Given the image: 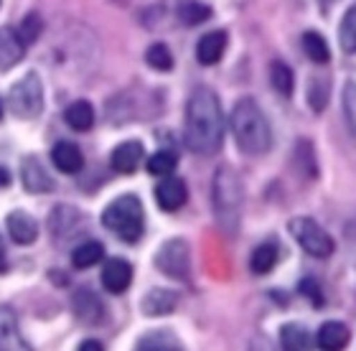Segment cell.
<instances>
[{
	"instance_id": "obj_1",
	"label": "cell",
	"mask_w": 356,
	"mask_h": 351,
	"mask_svg": "<svg viewBox=\"0 0 356 351\" xmlns=\"http://www.w3.org/2000/svg\"><path fill=\"white\" fill-rule=\"evenodd\" d=\"M186 145L196 156H214L224 140V117L219 97L209 87L191 92L186 105Z\"/></svg>"
},
{
	"instance_id": "obj_2",
	"label": "cell",
	"mask_w": 356,
	"mask_h": 351,
	"mask_svg": "<svg viewBox=\"0 0 356 351\" xmlns=\"http://www.w3.org/2000/svg\"><path fill=\"white\" fill-rule=\"evenodd\" d=\"M229 125L232 133H234V140H237L239 150L245 156H265L270 145H273L270 122H267L265 113L252 97L237 99V105L232 110Z\"/></svg>"
},
{
	"instance_id": "obj_3",
	"label": "cell",
	"mask_w": 356,
	"mask_h": 351,
	"mask_svg": "<svg viewBox=\"0 0 356 351\" xmlns=\"http://www.w3.org/2000/svg\"><path fill=\"white\" fill-rule=\"evenodd\" d=\"M211 199H214V214L219 227L227 234H234L239 225V211H242V181L229 165L214 173Z\"/></svg>"
},
{
	"instance_id": "obj_4",
	"label": "cell",
	"mask_w": 356,
	"mask_h": 351,
	"mask_svg": "<svg viewBox=\"0 0 356 351\" xmlns=\"http://www.w3.org/2000/svg\"><path fill=\"white\" fill-rule=\"evenodd\" d=\"M102 225L112 234H118L122 242H138L143 237V229H145V211H143L140 199L133 194L118 196L104 209Z\"/></svg>"
},
{
	"instance_id": "obj_5",
	"label": "cell",
	"mask_w": 356,
	"mask_h": 351,
	"mask_svg": "<svg viewBox=\"0 0 356 351\" xmlns=\"http://www.w3.org/2000/svg\"><path fill=\"white\" fill-rule=\"evenodd\" d=\"M288 229H290V234H293V239H296L298 245L303 247L311 257L323 260V257H331V254H334L336 245H334V239H331V234H328L318 222H313L311 217L290 219Z\"/></svg>"
},
{
	"instance_id": "obj_6",
	"label": "cell",
	"mask_w": 356,
	"mask_h": 351,
	"mask_svg": "<svg viewBox=\"0 0 356 351\" xmlns=\"http://www.w3.org/2000/svg\"><path fill=\"white\" fill-rule=\"evenodd\" d=\"M8 102H10V110H13L15 117L21 120L38 117L41 110H44V87H41L38 74L31 72V74L21 76L13 84L10 95H8Z\"/></svg>"
},
{
	"instance_id": "obj_7",
	"label": "cell",
	"mask_w": 356,
	"mask_h": 351,
	"mask_svg": "<svg viewBox=\"0 0 356 351\" xmlns=\"http://www.w3.org/2000/svg\"><path fill=\"white\" fill-rule=\"evenodd\" d=\"M156 265L165 277L188 280L191 275V250L186 239H168L161 252L156 254Z\"/></svg>"
},
{
	"instance_id": "obj_8",
	"label": "cell",
	"mask_w": 356,
	"mask_h": 351,
	"mask_svg": "<svg viewBox=\"0 0 356 351\" xmlns=\"http://www.w3.org/2000/svg\"><path fill=\"white\" fill-rule=\"evenodd\" d=\"M72 308H74L76 321H82L84 326H97L104 321V303L89 288H79L72 295Z\"/></svg>"
},
{
	"instance_id": "obj_9",
	"label": "cell",
	"mask_w": 356,
	"mask_h": 351,
	"mask_svg": "<svg viewBox=\"0 0 356 351\" xmlns=\"http://www.w3.org/2000/svg\"><path fill=\"white\" fill-rule=\"evenodd\" d=\"M21 181H23V188L29 191V194H49L54 188V179L49 176L41 161L33 156L23 158L21 163Z\"/></svg>"
},
{
	"instance_id": "obj_10",
	"label": "cell",
	"mask_w": 356,
	"mask_h": 351,
	"mask_svg": "<svg viewBox=\"0 0 356 351\" xmlns=\"http://www.w3.org/2000/svg\"><path fill=\"white\" fill-rule=\"evenodd\" d=\"M188 199V188L184 179L176 176H163V181L156 188V202L163 211H178Z\"/></svg>"
},
{
	"instance_id": "obj_11",
	"label": "cell",
	"mask_w": 356,
	"mask_h": 351,
	"mask_svg": "<svg viewBox=\"0 0 356 351\" xmlns=\"http://www.w3.org/2000/svg\"><path fill=\"white\" fill-rule=\"evenodd\" d=\"M133 283V265L122 257H112L102 268V285L110 293H125Z\"/></svg>"
},
{
	"instance_id": "obj_12",
	"label": "cell",
	"mask_w": 356,
	"mask_h": 351,
	"mask_svg": "<svg viewBox=\"0 0 356 351\" xmlns=\"http://www.w3.org/2000/svg\"><path fill=\"white\" fill-rule=\"evenodd\" d=\"M143 156H145V150H143V142L125 140V142H120L118 148L112 150L110 163H112V168H115L118 173H122V176H130V173L138 171V165H140Z\"/></svg>"
},
{
	"instance_id": "obj_13",
	"label": "cell",
	"mask_w": 356,
	"mask_h": 351,
	"mask_svg": "<svg viewBox=\"0 0 356 351\" xmlns=\"http://www.w3.org/2000/svg\"><path fill=\"white\" fill-rule=\"evenodd\" d=\"M0 349L3 351H26L29 344L23 341L18 318L8 306H0Z\"/></svg>"
},
{
	"instance_id": "obj_14",
	"label": "cell",
	"mask_w": 356,
	"mask_h": 351,
	"mask_svg": "<svg viewBox=\"0 0 356 351\" xmlns=\"http://www.w3.org/2000/svg\"><path fill=\"white\" fill-rule=\"evenodd\" d=\"M6 222H8V234H10V239H13L15 245H31V242H36L38 225L31 214L15 209L8 214Z\"/></svg>"
},
{
	"instance_id": "obj_15",
	"label": "cell",
	"mask_w": 356,
	"mask_h": 351,
	"mask_svg": "<svg viewBox=\"0 0 356 351\" xmlns=\"http://www.w3.org/2000/svg\"><path fill=\"white\" fill-rule=\"evenodd\" d=\"M51 161L61 173H69V176H72V173H79V171H82V165H84L82 150L76 148L74 142H69V140H61V142H56V145H54Z\"/></svg>"
},
{
	"instance_id": "obj_16",
	"label": "cell",
	"mask_w": 356,
	"mask_h": 351,
	"mask_svg": "<svg viewBox=\"0 0 356 351\" xmlns=\"http://www.w3.org/2000/svg\"><path fill=\"white\" fill-rule=\"evenodd\" d=\"M227 51V33L224 31H209L207 36H201L199 46H196V59L204 67H211L222 59Z\"/></svg>"
},
{
	"instance_id": "obj_17",
	"label": "cell",
	"mask_w": 356,
	"mask_h": 351,
	"mask_svg": "<svg viewBox=\"0 0 356 351\" xmlns=\"http://www.w3.org/2000/svg\"><path fill=\"white\" fill-rule=\"evenodd\" d=\"M26 54V44L21 41V36L10 28H0V72H8L10 67H15Z\"/></svg>"
},
{
	"instance_id": "obj_18",
	"label": "cell",
	"mask_w": 356,
	"mask_h": 351,
	"mask_svg": "<svg viewBox=\"0 0 356 351\" xmlns=\"http://www.w3.org/2000/svg\"><path fill=\"white\" fill-rule=\"evenodd\" d=\"M178 306V293L168 288H156L143 298V311L145 316H168Z\"/></svg>"
},
{
	"instance_id": "obj_19",
	"label": "cell",
	"mask_w": 356,
	"mask_h": 351,
	"mask_svg": "<svg viewBox=\"0 0 356 351\" xmlns=\"http://www.w3.org/2000/svg\"><path fill=\"white\" fill-rule=\"evenodd\" d=\"M79 225H84V217L76 209H72V206H56V209H54V214H51L54 237L64 239V237H69V234L82 232Z\"/></svg>"
},
{
	"instance_id": "obj_20",
	"label": "cell",
	"mask_w": 356,
	"mask_h": 351,
	"mask_svg": "<svg viewBox=\"0 0 356 351\" xmlns=\"http://www.w3.org/2000/svg\"><path fill=\"white\" fill-rule=\"evenodd\" d=\"M349 344V329L341 321H326L318 329V346L326 351L343 349Z\"/></svg>"
},
{
	"instance_id": "obj_21",
	"label": "cell",
	"mask_w": 356,
	"mask_h": 351,
	"mask_svg": "<svg viewBox=\"0 0 356 351\" xmlns=\"http://www.w3.org/2000/svg\"><path fill=\"white\" fill-rule=\"evenodd\" d=\"M64 120L72 130H79V133H87L89 127L95 125V107L89 105L87 99H79V102H72L64 113Z\"/></svg>"
},
{
	"instance_id": "obj_22",
	"label": "cell",
	"mask_w": 356,
	"mask_h": 351,
	"mask_svg": "<svg viewBox=\"0 0 356 351\" xmlns=\"http://www.w3.org/2000/svg\"><path fill=\"white\" fill-rule=\"evenodd\" d=\"M102 257H104L102 242H82V245L72 252V265H74L76 270H84V268H92V265H97Z\"/></svg>"
},
{
	"instance_id": "obj_23",
	"label": "cell",
	"mask_w": 356,
	"mask_h": 351,
	"mask_svg": "<svg viewBox=\"0 0 356 351\" xmlns=\"http://www.w3.org/2000/svg\"><path fill=\"white\" fill-rule=\"evenodd\" d=\"M303 51H305V56L311 61H316V64H326V61L331 59L326 38L321 36V33H316V31H305L303 33Z\"/></svg>"
},
{
	"instance_id": "obj_24",
	"label": "cell",
	"mask_w": 356,
	"mask_h": 351,
	"mask_svg": "<svg viewBox=\"0 0 356 351\" xmlns=\"http://www.w3.org/2000/svg\"><path fill=\"white\" fill-rule=\"evenodd\" d=\"M280 344H282V349H288V351H303L311 344V336H308V331H305L303 326L288 323V326H282V331H280Z\"/></svg>"
},
{
	"instance_id": "obj_25",
	"label": "cell",
	"mask_w": 356,
	"mask_h": 351,
	"mask_svg": "<svg viewBox=\"0 0 356 351\" xmlns=\"http://www.w3.org/2000/svg\"><path fill=\"white\" fill-rule=\"evenodd\" d=\"M270 82H273L275 92L282 95V97H290V95H293V87H296L293 72H290V67L285 61H275L273 67H270Z\"/></svg>"
},
{
	"instance_id": "obj_26",
	"label": "cell",
	"mask_w": 356,
	"mask_h": 351,
	"mask_svg": "<svg viewBox=\"0 0 356 351\" xmlns=\"http://www.w3.org/2000/svg\"><path fill=\"white\" fill-rule=\"evenodd\" d=\"M275 262H277V247L260 245V247H254L252 257H250V268H252V272H257V275H267V272L275 268Z\"/></svg>"
},
{
	"instance_id": "obj_27",
	"label": "cell",
	"mask_w": 356,
	"mask_h": 351,
	"mask_svg": "<svg viewBox=\"0 0 356 351\" xmlns=\"http://www.w3.org/2000/svg\"><path fill=\"white\" fill-rule=\"evenodd\" d=\"M339 44L346 54H356V6H351L346 10L339 28Z\"/></svg>"
},
{
	"instance_id": "obj_28",
	"label": "cell",
	"mask_w": 356,
	"mask_h": 351,
	"mask_svg": "<svg viewBox=\"0 0 356 351\" xmlns=\"http://www.w3.org/2000/svg\"><path fill=\"white\" fill-rule=\"evenodd\" d=\"M178 18L186 26H199V23L211 18V8L204 6V3H196V0H188V3H184V6L178 8Z\"/></svg>"
},
{
	"instance_id": "obj_29",
	"label": "cell",
	"mask_w": 356,
	"mask_h": 351,
	"mask_svg": "<svg viewBox=\"0 0 356 351\" xmlns=\"http://www.w3.org/2000/svg\"><path fill=\"white\" fill-rule=\"evenodd\" d=\"M145 61H148L153 69H158V72H171L173 69V54L165 44L150 46L148 51H145Z\"/></svg>"
},
{
	"instance_id": "obj_30",
	"label": "cell",
	"mask_w": 356,
	"mask_h": 351,
	"mask_svg": "<svg viewBox=\"0 0 356 351\" xmlns=\"http://www.w3.org/2000/svg\"><path fill=\"white\" fill-rule=\"evenodd\" d=\"M176 168V156L171 150H158L156 156L148 158V173L153 176H171Z\"/></svg>"
},
{
	"instance_id": "obj_31",
	"label": "cell",
	"mask_w": 356,
	"mask_h": 351,
	"mask_svg": "<svg viewBox=\"0 0 356 351\" xmlns=\"http://www.w3.org/2000/svg\"><path fill=\"white\" fill-rule=\"evenodd\" d=\"M178 346H181V341L171 336L168 331H153L138 341V349H178Z\"/></svg>"
},
{
	"instance_id": "obj_32",
	"label": "cell",
	"mask_w": 356,
	"mask_h": 351,
	"mask_svg": "<svg viewBox=\"0 0 356 351\" xmlns=\"http://www.w3.org/2000/svg\"><path fill=\"white\" fill-rule=\"evenodd\" d=\"M328 102V82L326 79H311V87H308V105L313 107V113H323V107Z\"/></svg>"
},
{
	"instance_id": "obj_33",
	"label": "cell",
	"mask_w": 356,
	"mask_h": 351,
	"mask_svg": "<svg viewBox=\"0 0 356 351\" xmlns=\"http://www.w3.org/2000/svg\"><path fill=\"white\" fill-rule=\"evenodd\" d=\"M15 33L21 36V41L26 46L33 44V41H36V38L41 36V15H38V13H29L21 21V26L15 28Z\"/></svg>"
},
{
	"instance_id": "obj_34",
	"label": "cell",
	"mask_w": 356,
	"mask_h": 351,
	"mask_svg": "<svg viewBox=\"0 0 356 351\" xmlns=\"http://www.w3.org/2000/svg\"><path fill=\"white\" fill-rule=\"evenodd\" d=\"M343 117H346L351 135L356 138V82H349L343 87Z\"/></svg>"
},
{
	"instance_id": "obj_35",
	"label": "cell",
	"mask_w": 356,
	"mask_h": 351,
	"mask_svg": "<svg viewBox=\"0 0 356 351\" xmlns=\"http://www.w3.org/2000/svg\"><path fill=\"white\" fill-rule=\"evenodd\" d=\"M300 293H303L305 298H311L313 306H321V303H323V295H321V288H318V283H316L313 277H305L303 283H300Z\"/></svg>"
},
{
	"instance_id": "obj_36",
	"label": "cell",
	"mask_w": 356,
	"mask_h": 351,
	"mask_svg": "<svg viewBox=\"0 0 356 351\" xmlns=\"http://www.w3.org/2000/svg\"><path fill=\"white\" fill-rule=\"evenodd\" d=\"M82 349H97V351H99V349H102V344H99V341H84Z\"/></svg>"
},
{
	"instance_id": "obj_37",
	"label": "cell",
	"mask_w": 356,
	"mask_h": 351,
	"mask_svg": "<svg viewBox=\"0 0 356 351\" xmlns=\"http://www.w3.org/2000/svg\"><path fill=\"white\" fill-rule=\"evenodd\" d=\"M6 268V247H3V239H0V270Z\"/></svg>"
},
{
	"instance_id": "obj_38",
	"label": "cell",
	"mask_w": 356,
	"mask_h": 351,
	"mask_svg": "<svg viewBox=\"0 0 356 351\" xmlns=\"http://www.w3.org/2000/svg\"><path fill=\"white\" fill-rule=\"evenodd\" d=\"M321 3H323V6H331V3H334V0H321Z\"/></svg>"
},
{
	"instance_id": "obj_39",
	"label": "cell",
	"mask_w": 356,
	"mask_h": 351,
	"mask_svg": "<svg viewBox=\"0 0 356 351\" xmlns=\"http://www.w3.org/2000/svg\"><path fill=\"white\" fill-rule=\"evenodd\" d=\"M0 115H3V110H0Z\"/></svg>"
}]
</instances>
